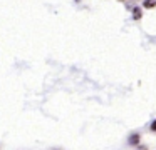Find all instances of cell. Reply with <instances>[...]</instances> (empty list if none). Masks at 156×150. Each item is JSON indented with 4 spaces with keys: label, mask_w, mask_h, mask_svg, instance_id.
Returning <instances> with one entry per match:
<instances>
[{
    "label": "cell",
    "mask_w": 156,
    "mask_h": 150,
    "mask_svg": "<svg viewBox=\"0 0 156 150\" xmlns=\"http://www.w3.org/2000/svg\"><path fill=\"white\" fill-rule=\"evenodd\" d=\"M131 10H133V18L134 20H139L141 18V8H138V7H131Z\"/></svg>",
    "instance_id": "1"
},
{
    "label": "cell",
    "mask_w": 156,
    "mask_h": 150,
    "mask_svg": "<svg viewBox=\"0 0 156 150\" xmlns=\"http://www.w3.org/2000/svg\"><path fill=\"white\" fill-rule=\"evenodd\" d=\"M143 5H144V8H154V7H156V0H144Z\"/></svg>",
    "instance_id": "2"
},
{
    "label": "cell",
    "mask_w": 156,
    "mask_h": 150,
    "mask_svg": "<svg viewBox=\"0 0 156 150\" xmlns=\"http://www.w3.org/2000/svg\"><path fill=\"white\" fill-rule=\"evenodd\" d=\"M138 142H139V135L138 133H133V135L129 137V143H131V145H136Z\"/></svg>",
    "instance_id": "3"
},
{
    "label": "cell",
    "mask_w": 156,
    "mask_h": 150,
    "mask_svg": "<svg viewBox=\"0 0 156 150\" xmlns=\"http://www.w3.org/2000/svg\"><path fill=\"white\" fill-rule=\"evenodd\" d=\"M151 130H153V132H156V120L151 123Z\"/></svg>",
    "instance_id": "4"
}]
</instances>
